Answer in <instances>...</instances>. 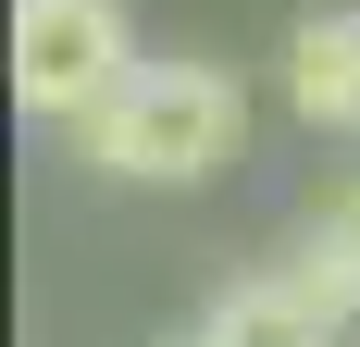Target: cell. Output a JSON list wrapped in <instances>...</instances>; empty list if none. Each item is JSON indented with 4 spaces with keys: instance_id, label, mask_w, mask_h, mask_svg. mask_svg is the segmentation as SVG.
I'll return each instance as SVG.
<instances>
[{
    "instance_id": "obj_1",
    "label": "cell",
    "mask_w": 360,
    "mask_h": 347,
    "mask_svg": "<svg viewBox=\"0 0 360 347\" xmlns=\"http://www.w3.org/2000/svg\"><path fill=\"white\" fill-rule=\"evenodd\" d=\"M75 149L100 174H124V186H199V174H224L249 149V87L224 63H137L124 100L75 124Z\"/></svg>"
},
{
    "instance_id": "obj_2",
    "label": "cell",
    "mask_w": 360,
    "mask_h": 347,
    "mask_svg": "<svg viewBox=\"0 0 360 347\" xmlns=\"http://www.w3.org/2000/svg\"><path fill=\"white\" fill-rule=\"evenodd\" d=\"M124 74H137V50H124V13L112 0H13V100L37 124L112 112Z\"/></svg>"
},
{
    "instance_id": "obj_3",
    "label": "cell",
    "mask_w": 360,
    "mask_h": 347,
    "mask_svg": "<svg viewBox=\"0 0 360 347\" xmlns=\"http://www.w3.org/2000/svg\"><path fill=\"white\" fill-rule=\"evenodd\" d=\"M286 112L311 137H348L360 124V0H311L286 25Z\"/></svg>"
},
{
    "instance_id": "obj_4",
    "label": "cell",
    "mask_w": 360,
    "mask_h": 347,
    "mask_svg": "<svg viewBox=\"0 0 360 347\" xmlns=\"http://www.w3.org/2000/svg\"><path fill=\"white\" fill-rule=\"evenodd\" d=\"M199 347H335V322L311 310L274 261H261V273H236L212 310H199Z\"/></svg>"
},
{
    "instance_id": "obj_5",
    "label": "cell",
    "mask_w": 360,
    "mask_h": 347,
    "mask_svg": "<svg viewBox=\"0 0 360 347\" xmlns=\"http://www.w3.org/2000/svg\"><path fill=\"white\" fill-rule=\"evenodd\" d=\"M274 273H286L323 322H360V248H335V236H311V223H298V248L274 261Z\"/></svg>"
},
{
    "instance_id": "obj_6",
    "label": "cell",
    "mask_w": 360,
    "mask_h": 347,
    "mask_svg": "<svg viewBox=\"0 0 360 347\" xmlns=\"http://www.w3.org/2000/svg\"><path fill=\"white\" fill-rule=\"evenodd\" d=\"M311 236H335V248H360V162L335 174L323 199H311Z\"/></svg>"
},
{
    "instance_id": "obj_7",
    "label": "cell",
    "mask_w": 360,
    "mask_h": 347,
    "mask_svg": "<svg viewBox=\"0 0 360 347\" xmlns=\"http://www.w3.org/2000/svg\"><path fill=\"white\" fill-rule=\"evenodd\" d=\"M186 347H199V335H186Z\"/></svg>"
}]
</instances>
